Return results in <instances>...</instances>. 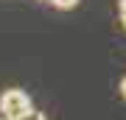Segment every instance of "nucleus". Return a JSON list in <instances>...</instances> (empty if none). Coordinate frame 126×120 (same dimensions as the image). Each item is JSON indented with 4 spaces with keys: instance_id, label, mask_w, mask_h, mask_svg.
Listing matches in <instances>:
<instances>
[{
    "instance_id": "obj_2",
    "label": "nucleus",
    "mask_w": 126,
    "mask_h": 120,
    "mask_svg": "<svg viewBox=\"0 0 126 120\" xmlns=\"http://www.w3.org/2000/svg\"><path fill=\"white\" fill-rule=\"evenodd\" d=\"M20 120H45V115H42L39 109H28V112H25V115L20 117Z\"/></svg>"
},
{
    "instance_id": "obj_1",
    "label": "nucleus",
    "mask_w": 126,
    "mask_h": 120,
    "mask_svg": "<svg viewBox=\"0 0 126 120\" xmlns=\"http://www.w3.org/2000/svg\"><path fill=\"white\" fill-rule=\"evenodd\" d=\"M0 109H3L6 120H20L34 106H31V98H28L23 89H9V92H3V98H0Z\"/></svg>"
},
{
    "instance_id": "obj_3",
    "label": "nucleus",
    "mask_w": 126,
    "mask_h": 120,
    "mask_svg": "<svg viewBox=\"0 0 126 120\" xmlns=\"http://www.w3.org/2000/svg\"><path fill=\"white\" fill-rule=\"evenodd\" d=\"M50 3H53L56 9H73V6L79 3V0H50Z\"/></svg>"
},
{
    "instance_id": "obj_5",
    "label": "nucleus",
    "mask_w": 126,
    "mask_h": 120,
    "mask_svg": "<svg viewBox=\"0 0 126 120\" xmlns=\"http://www.w3.org/2000/svg\"><path fill=\"white\" fill-rule=\"evenodd\" d=\"M121 95H123V98H126V78L121 81Z\"/></svg>"
},
{
    "instance_id": "obj_4",
    "label": "nucleus",
    "mask_w": 126,
    "mask_h": 120,
    "mask_svg": "<svg viewBox=\"0 0 126 120\" xmlns=\"http://www.w3.org/2000/svg\"><path fill=\"white\" fill-rule=\"evenodd\" d=\"M118 11H121V22H123V28H126V0L118 3Z\"/></svg>"
}]
</instances>
